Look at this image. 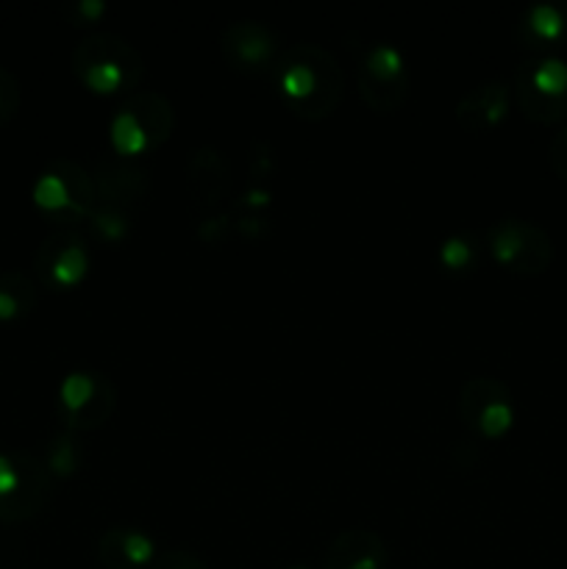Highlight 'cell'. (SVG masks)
Instances as JSON below:
<instances>
[{
    "instance_id": "cell-6",
    "label": "cell",
    "mask_w": 567,
    "mask_h": 569,
    "mask_svg": "<svg viewBox=\"0 0 567 569\" xmlns=\"http://www.w3.org/2000/svg\"><path fill=\"white\" fill-rule=\"evenodd\" d=\"M487 244L495 259L511 272L520 276H534L543 272L554 259V242L548 231L537 222L520 220V217H504L493 222L487 231Z\"/></svg>"
},
{
    "instance_id": "cell-10",
    "label": "cell",
    "mask_w": 567,
    "mask_h": 569,
    "mask_svg": "<svg viewBox=\"0 0 567 569\" xmlns=\"http://www.w3.org/2000/svg\"><path fill=\"white\" fill-rule=\"evenodd\" d=\"M33 270L48 287H76L89 270L87 239L76 228H56L39 242L37 253H33Z\"/></svg>"
},
{
    "instance_id": "cell-8",
    "label": "cell",
    "mask_w": 567,
    "mask_h": 569,
    "mask_svg": "<svg viewBox=\"0 0 567 569\" xmlns=\"http://www.w3.org/2000/svg\"><path fill=\"white\" fill-rule=\"evenodd\" d=\"M359 92L376 111H395L409 94V70L395 44L376 42L365 50L359 64Z\"/></svg>"
},
{
    "instance_id": "cell-2",
    "label": "cell",
    "mask_w": 567,
    "mask_h": 569,
    "mask_svg": "<svg viewBox=\"0 0 567 569\" xmlns=\"http://www.w3.org/2000/svg\"><path fill=\"white\" fill-rule=\"evenodd\" d=\"M72 70L94 92H128L145 76V59L115 31L83 33L72 48Z\"/></svg>"
},
{
    "instance_id": "cell-9",
    "label": "cell",
    "mask_w": 567,
    "mask_h": 569,
    "mask_svg": "<svg viewBox=\"0 0 567 569\" xmlns=\"http://www.w3.org/2000/svg\"><path fill=\"white\" fill-rule=\"evenodd\" d=\"M461 422L478 437H500L515 420V403L504 381L493 376L467 378L459 389Z\"/></svg>"
},
{
    "instance_id": "cell-25",
    "label": "cell",
    "mask_w": 567,
    "mask_h": 569,
    "mask_svg": "<svg viewBox=\"0 0 567 569\" xmlns=\"http://www.w3.org/2000/svg\"><path fill=\"white\" fill-rule=\"evenodd\" d=\"M22 539L11 531L9 522H0V569L9 567L20 556Z\"/></svg>"
},
{
    "instance_id": "cell-24",
    "label": "cell",
    "mask_w": 567,
    "mask_h": 569,
    "mask_svg": "<svg viewBox=\"0 0 567 569\" xmlns=\"http://www.w3.org/2000/svg\"><path fill=\"white\" fill-rule=\"evenodd\" d=\"M150 569H209L203 565V559L189 550H167V553L156 556L153 567Z\"/></svg>"
},
{
    "instance_id": "cell-13",
    "label": "cell",
    "mask_w": 567,
    "mask_h": 569,
    "mask_svg": "<svg viewBox=\"0 0 567 569\" xmlns=\"http://www.w3.org/2000/svg\"><path fill=\"white\" fill-rule=\"evenodd\" d=\"M20 483H17L14 492L0 498V522H9V526H17L28 517L39 515L48 506L50 495H53V476H50L48 465L37 453H28V450H20Z\"/></svg>"
},
{
    "instance_id": "cell-11",
    "label": "cell",
    "mask_w": 567,
    "mask_h": 569,
    "mask_svg": "<svg viewBox=\"0 0 567 569\" xmlns=\"http://www.w3.org/2000/svg\"><path fill=\"white\" fill-rule=\"evenodd\" d=\"M92 183L94 203L122 211V214H133V209L142 203L150 189V172L131 156L117 153L115 159H100L94 164Z\"/></svg>"
},
{
    "instance_id": "cell-19",
    "label": "cell",
    "mask_w": 567,
    "mask_h": 569,
    "mask_svg": "<svg viewBox=\"0 0 567 569\" xmlns=\"http://www.w3.org/2000/svg\"><path fill=\"white\" fill-rule=\"evenodd\" d=\"M37 306V283L22 270L0 272V320H20Z\"/></svg>"
},
{
    "instance_id": "cell-16",
    "label": "cell",
    "mask_w": 567,
    "mask_h": 569,
    "mask_svg": "<svg viewBox=\"0 0 567 569\" xmlns=\"http://www.w3.org/2000/svg\"><path fill=\"white\" fill-rule=\"evenodd\" d=\"M156 545L142 528L115 526L100 533L98 561L106 569H142L153 565Z\"/></svg>"
},
{
    "instance_id": "cell-1",
    "label": "cell",
    "mask_w": 567,
    "mask_h": 569,
    "mask_svg": "<svg viewBox=\"0 0 567 569\" xmlns=\"http://www.w3.org/2000/svg\"><path fill=\"white\" fill-rule=\"evenodd\" d=\"M272 76L289 109L304 120H322L337 109L342 98V67L331 50L317 42L289 44L278 56Z\"/></svg>"
},
{
    "instance_id": "cell-28",
    "label": "cell",
    "mask_w": 567,
    "mask_h": 569,
    "mask_svg": "<svg viewBox=\"0 0 567 569\" xmlns=\"http://www.w3.org/2000/svg\"><path fill=\"white\" fill-rule=\"evenodd\" d=\"M100 11H103V3H100V0H76L70 14L76 17V20H94V17H100Z\"/></svg>"
},
{
    "instance_id": "cell-26",
    "label": "cell",
    "mask_w": 567,
    "mask_h": 569,
    "mask_svg": "<svg viewBox=\"0 0 567 569\" xmlns=\"http://www.w3.org/2000/svg\"><path fill=\"white\" fill-rule=\"evenodd\" d=\"M267 217H261V211H242L239 217H233V231L242 233V237H261L267 231Z\"/></svg>"
},
{
    "instance_id": "cell-14",
    "label": "cell",
    "mask_w": 567,
    "mask_h": 569,
    "mask_svg": "<svg viewBox=\"0 0 567 569\" xmlns=\"http://www.w3.org/2000/svg\"><path fill=\"white\" fill-rule=\"evenodd\" d=\"M187 183L200 211L206 214L220 211V200L226 198L228 183H231V170H228V159L222 156V150L211 148V144L192 150L187 159Z\"/></svg>"
},
{
    "instance_id": "cell-29",
    "label": "cell",
    "mask_w": 567,
    "mask_h": 569,
    "mask_svg": "<svg viewBox=\"0 0 567 569\" xmlns=\"http://www.w3.org/2000/svg\"><path fill=\"white\" fill-rule=\"evenodd\" d=\"M289 569H306V567H289Z\"/></svg>"
},
{
    "instance_id": "cell-7",
    "label": "cell",
    "mask_w": 567,
    "mask_h": 569,
    "mask_svg": "<svg viewBox=\"0 0 567 569\" xmlns=\"http://www.w3.org/2000/svg\"><path fill=\"white\" fill-rule=\"evenodd\" d=\"M117 406V389L109 376L92 370H76L64 376L59 387L61 422L70 431L103 426Z\"/></svg>"
},
{
    "instance_id": "cell-4",
    "label": "cell",
    "mask_w": 567,
    "mask_h": 569,
    "mask_svg": "<svg viewBox=\"0 0 567 569\" xmlns=\"http://www.w3.org/2000/svg\"><path fill=\"white\" fill-rule=\"evenodd\" d=\"M33 200L61 228L87 222L94 206L92 172L83 170L76 159H53L33 181Z\"/></svg>"
},
{
    "instance_id": "cell-21",
    "label": "cell",
    "mask_w": 567,
    "mask_h": 569,
    "mask_svg": "<svg viewBox=\"0 0 567 569\" xmlns=\"http://www.w3.org/2000/svg\"><path fill=\"white\" fill-rule=\"evenodd\" d=\"M89 231L98 239H106V242H120L128 233V226H131V214H122V211L106 209V206H92L87 217Z\"/></svg>"
},
{
    "instance_id": "cell-17",
    "label": "cell",
    "mask_w": 567,
    "mask_h": 569,
    "mask_svg": "<svg viewBox=\"0 0 567 569\" xmlns=\"http://www.w3.org/2000/svg\"><path fill=\"white\" fill-rule=\"evenodd\" d=\"M509 111V87L504 81H484L467 89L456 103V117L467 128H489Z\"/></svg>"
},
{
    "instance_id": "cell-20",
    "label": "cell",
    "mask_w": 567,
    "mask_h": 569,
    "mask_svg": "<svg viewBox=\"0 0 567 569\" xmlns=\"http://www.w3.org/2000/svg\"><path fill=\"white\" fill-rule=\"evenodd\" d=\"M78 459H81V450H78L76 431L64 428V431L56 433L48 442V450H44V465H48L50 476H67L78 467Z\"/></svg>"
},
{
    "instance_id": "cell-23",
    "label": "cell",
    "mask_w": 567,
    "mask_h": 569,
    "mask_svg": "<svg viewBox=\"0 0 567 569\" xmlns=\"http://www.w3.org/2000/svg\"><path fill=\"white\" fill-rule=\"evenodd\" d=\"M17 106H20V81L14 72L0 64V126L14 117Z\"/></svg>"
},
{
    "instance_id": "cell-12",
    "label": "cell",
    "mask_w": 567,
    "mask_h": 569,
    "mask_svg": "<svg viewBox=\"0 0 567 569\" xmlns=\"http://www.w3.org/2000/svg\"><path fill=\"white\" fill-rule=\"evenodd\" d=\"M220 50L237 70L259 72L276 67L278 61V37L267 22L259 20H233L222 28Z\"/></svg>"
},
{
    "instance_id": "cell-18",
    "label": "cell",
    "mask_w": 567,
    "mask_h": 569,
    "mask_svg": "<svg viewBox=\"0 0 567 569\" xmlns=\"http://www.w3.org/2000/svg\"><path fill=\"white\" fill-rule=\"evenodd\" d=\"M520 26L531 42H559V39L567 37V3H561V0H543V3L528 6Z\"/></svg>"
},
{
    "instance_id": "cell-27",
    "label": "cell",
    "mask_w": 567,
    "mask_h": 569,
    "mask_svg": "<svg viewBox=\"0 0 567 569\" xmlns=\"http://www.w3.org/2000/svg\"><path fill=\"white\" fill-rule=\"evenodd\" d=\"M550 164L561 178H567V128H561L550 142Z\"/></svg>"
},
{
    "instance_id": "cell-15",
    "label": "cell",
    "mask_w": 567,
    "mask_h": 569,
    "mask_svg": "<svg viewBox=\"0 0 567 569\" xmlns=\"http://www.w3.org/2000/svg\"><path fill=\"white\" fill-rule=\"evenodd\" d=\"M387 545L372 528L354 526L339 531L326 550V569H384Z\"/></svg>"
},
{
    "instance_id": "cell-5",
    "label": "cell",
    "mask_w": 567,
    "mask_h": 569,
    "mask_svg": "<svg viewBox=\"0 0 567 569\" xmlns=\"http://www.w3.org/2000/svg\"><path fill=\"white\" fill-rule=\"evenodd\" d=\"M517 103L537 122L567 117V61L559 56H539L523 61L515 76Z\"/></svg>"
},
{
    "instance_id": "cell-22",
    "label": "cell",
    "mask_w": 567,
    "mask_h": 569,
    "mask_svg": "<svg viewBox=\"0 0 567 569\" xmlns=\"http://www.w3.org/2000/svg\"><path fill=\"white\" fill-rule=\"evenodd\" d=\"M476 259V239H470L467 233H454V237H448L439 244V261H442L448 270H467Z\"/></svg>"
},
{
    "instance_id": "cell-3",
    "label": "cell",
    "mask_w": 567,
    "mask_h": 569,
    "mask_svg": "<svg viewBox=\"0 0 567 569\" xmlns=\"http://www.w3.org/2000/svg\"><path fill=\"white\" fill-rule=\"evenodd\" d=\"M176 126L172 103L161 92H131L111 117V144L120 156H139L165 142Z\"/></svg>"
}]
</instances>
